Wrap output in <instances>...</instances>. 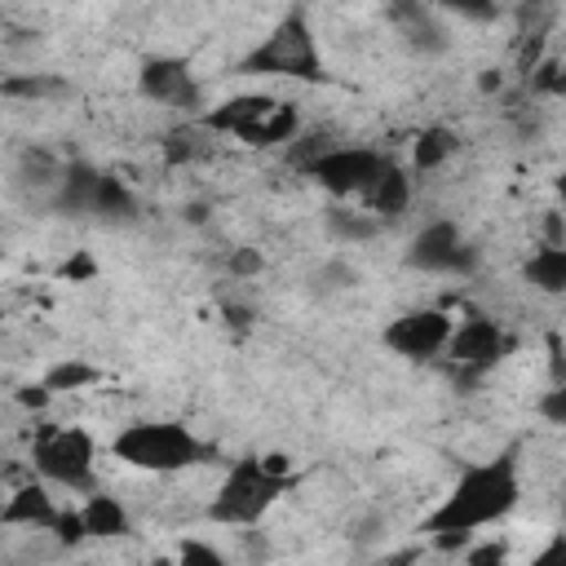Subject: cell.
<instances>
[{
	"instance_id": "obj_1",
	"label": "cell",
	"mask_w": 566,
	"mask_h": 566,
	"mask_svg": "<svg viewBox=\"0 0 566 566\" xmlns=\"http://www.w3.org/2000/svg\"><path fill=\"white\" fill-rule=\"evenodd\" d=\"M522 500V478H517V451H504L495 460L469 464L455 486L447 491V500L424 517L420 531L433 535L438 548H460L469 535H478L482 526L500 522L513 513V504Z\"/></svg>"
},
{
	"instance_id": "obj_2",
	"label": "cell",
	"mask_w": 566,
	"mask_h": 566,
	"mask_svg": "<svg viewBox=\"0 0 566 566\" xmlns=\"http://www.w3.org/2000/svg\"><path fill=\"white\" fill-rule=\"evenodd\" d=\"M292 473H279L265 455H243L226 469L221 486L212 491V504H208V517L217 526H243L252 531L287 491H292Z\"/></svg>"
},
{
	"instance_id": "obj_3",
	"label": "cell",
	"mask_w": 566,
	"mask_h": 566,
	"mask_svg": "<svg viewBox=\"0 0 566 566\" xmlns=\"http://www.w3.org/2000/svg\"><path fill=\"white\" fill-rule=\"evenodd\" d=\"M111 451L142 469V473H181L199 460H208L212 451L177 420H137V424H124L111 442Z\"/></svg>"
},
{
	"instance_id": "obj_4",
	"label": "cell",
	"mask_w": 566,
	"mask_h": 566,
	"mask_svg": "<svg viewBox=\"0 0 566 566\" xmlns=\"http://www.w3.org/2000/svg\"><path fill=\"white\" fill-rule=\"evenodd\" d=\"M239 75H283V80H310L318 84L323 80V57H318V44H314V31H310V18L305 9H292L274 22V31L239 57L234 66Z\"/></svg>"
},
{
	"instance_id": "obj_5",
	"label": "cell",
	"mask_w": 566,
	"mask_h": 566,
	"mask_svg": "<svg viewBox=\"0 0 566 566\" xmlns=\"http://www.w3.org/2000/svg\"><path fill=\"white\" fill-rule=\"evenodd\" d=\"M203 124L208 133H230L248 146H287L301 133V111L270 93H248V97H230L217 111H208Z\"/></svg>"
},
{
	"instance_id": "obj_6",
	"label": "cell",
	"mask_w": 566,
	"mask_h": 566,
	"mask_svg": "<svg viewBox=\"0 0 566 566\" xmlns=\"http://www.w3.org/2000/svg\"><path fill=\"white\" fill-rule=\"evenodd\" d=\"M93 464H97V442L80 424H44L31 442V469L53 486L84 491V495L97 491Z\"/></svg>"
},
{
	"instance_id": "obj_7",
	"label": "cell",
	"mask_w": 566,
	"mask_h": 566,
	"mask_svg": "<svg viewBox=\"0 0 566 566\" xmlns=\"http://www.w3.org/2000/svg\"><path fill=\"white\" fill-rule=\"evenodd\" d=\"M385 168H389V155H380L371 146H327L305 168V177H314L336 199H367Z\"/></svg>"
},
{
	"instance_id": "obj_8",
	"label": "cell",
	"mask_w": 566,
	"mask_h": 566,
	"mask_svg": "<svg viewBox=\"0 0 566 566\" xmlns=\"http://www.w3.org/2000/svg\"><path fill=\"white\" fill-rule=\"evenodd\" d=\"M513 349H517L513 332L500 327V323L486 318V314H469L464 323H455V332H451V340H447V358H451V367H455L460 376H482V371H491L500 358H509Z\"/></svg>"
},
{
	"instance_id": "obj_9",
	"label": "cell",
	"mask_w": 566,
	"mask_h": 566,
	"mask_svg": "<svg viewBox=\"0 0 566 566\" xmlns=\"http://www.w3.org/2000/svg\"><path fill=\"white\" fill-rule=\"evenodd\" d=\"M407 261H411L416 270H424V274H473V270H478V248L464 243V234H460L455 221L438 217V221H429V226L411 239Z\"/></svg>"
},
{
	"instance_id": "obj_10",
	"label": "cell",
	"mask_w": 566,
	"mask_h": 566,
	"mask_svg": "<svg viewBox=\"0 0 566 566\" xmlns=\"http://www.w3.org/2000/svg\"><path fill=\"white\" fill-rule=\"evenodd\" d=\"M451 332H455V318L447 310H407L385 327V345L407 363H429L447 354Z\"/></svg>"
},
{
	"instance_id": "obj_11",
	"label": "cell",
	"mask_w": 566,
	"mask_h": 566,
	"mask_svg": "<svg viewBox=\"0 0 566 566\" xmlns=\"http://www.w3.org/2000/svg\"><path fill=\"white\" fill-rule=\"evenodd\" d=\"M137 88H142V97H150L159 106H172V111L199 106V80L181 57H146L142 75H137Z\"/></svg>"
},
{
	"instance_id": "obj_12",
	"label": "cell",
	"mask_w": 566,
	"mask_h": 566,
	"mask_svg": "<svg viewBox=\"0 0 566 566\" xmlns=\"http://www.w3.org/2000/svg\"><path fill=\"white\" fill-rule=\"evenodd\" d=\"M389 18H394V27L402 31V40H407L416 53H424V57L447 53L451 35H447V27L438 22V13H433L429 0H394V4H389Z\"/></svg>"
},
{
	"instance_id": "obj_13",
	"label": "cell",
	"mask_w": 566,
	"mask_h": 566,
	"mask_svg": "<svg viewBox=\"0 0 566 566\" xmlns=\"http://www.w3.org/2000/svg\"><path fill=\"white\" fill-rule=\"evenodd\" d=\"M57 517H62V509L53 504L44 478H40V482L31 478V482L13 486L9 500H4V509H0V522H4V526H31V531H53Z\"/></svg>"
},
{
	"instance_id": "obj_14",
	"label": "cell",
	"mask_w": 566,
	"mask_h": 566,
	"mask_svg": "<svg viewBox=\"0 0 566 566\" xmlns=\"http://www.w3.org/2000/svg\"><path fill=\"white\" fill-rule=\"evenodd\" d=\"M97 186H102V168L75 159L62 168L57 177V195H53V208L66 212V217H93V203H97Z\"/></svg>"
},
{
	"instance_id": "obj_15",
	"label": "cell",
	"mask_w": 566,
	"mask_h": 566,
	"mask_svg": "<svg viewBox=\"0 0 566 566\" xmlns=\"http://www.w3.org/2000/svg\"><path fill=\"white\" fill-rule=\"evenodd\" d=\"M522 279L544 296H566V243H539L526 256Z\"/></svg>"
},
{
	"instance_id": "obj_16",
	"label": "cell",
	"mask_w": 566,
	"mask_h": 566,
	"mask_svg": "<svg viewBox=\"0 0 566 566\" xmlns=\"http://www.w3.org/2000/svg\"><path fill=\"white\" fill-rule=\"evenodd\" d=\"M80 517H84V526H88V539H124V535L133 531L128 509H124L115 495H106V491H88Z\"/></svg>"
},
{
	"instance_id": "obj_17",
	"label": "cell",
	"mask_w": 566,
	"mask_h": 566,
	"mask_svg": "<svg viewBox=\"0 0 566 566\" xmlns=\"http://www.w3.org/2000/svg\"><path fill=\"white\" fill-rule=\"evenodd\" d=\"M380 221H398L407 208H411V177L389 159V168L380 172V181L371 186V195L363 199Z\"/></svg>"
},
{
	"instance_id": "obj_18",
	"label": "cell",
	"mask_w": 566,
	"mask_h": 566,
	"mask_svg": "<svg viewBox=\"0 0 566 566\" xmlns=\"http://www.w3.org/2000/svg\"><path fill=\"white\" fill-rule=\"evenodd\" d=\"M93 217H97V221H106V226H128V221H137V195L124 186V177L102 172Z\"/></svg>"
},
{
	"instance_id": "obj_19",
	"label": "cell",
	"mask_w": 566,
	"mask_h": 566,
	"mask_svg": "<svg viewBox=\"0 0 566 566\" xmlns=\"http://www.w3.org/2000/svg\"><path fill=\"white\" fill-rule=\"evenodd\" d=\"M380 217L371 208H345V203H332L327 208V234L340 239V243H371L380 234Z\"/></svg>"
},
{
	"instance_id": "obj_20",
	"label": "cell",
	"mask_w": 566,
	"mask_h": 566,
	"mask_svg": "<svg viewBox=\"0 0 566 566\" xmlns=\"http://www.w3.org/2000/svg\"><path fill=\"white\" fill-rule=\"evenodd\" d=\"M455 150H460V133L447 128V124H429V128L416 137V146H411V168H416V172H433V168H442Z\"/></svg>"
},
{
	"instance_id": "obj_21",
	"label": "cell",
	"mask_w": 566,
	"mask_h": 566,
	"mask_svg": "<svg viewBox=\"0 0 566 566\" xmlns=\"http://www.w3.org/2000/svg\"><path fill=\"white\" fill-rule=\"evenodd\" d=\"M0 93L27 97V102H57V97H71V84L62 75H49V71H27V75H4Z\"/></svg>"
},
{
	"instance_id": "obj_22",
	"label": "cell",
	"mask_w": 566,
	"mask_h": 566,
	"mask_svg": "<svg viewBox=\"0 0 566 566\" xmlns=\"http://www.w3.org/2000/svg\"><path fill=\"white\" fill-rule=\"evenodd\" d=\"M97 380H102V371H97L93 363H84V358H66V363H53V367L44 371V385H49L53 394L88 389V385H97Z\"/></svg>"
},
{
	"instance_id": "obj_23",
	"label": "cell",
	"mask_w": 566,
	"mask_h": 566,
	"mask_svg": "<svg viewBox=\"0 0 566 566\" xmlns=\"http://www.w3.org/2000/svg\"><path fill=\"white\" fill-rule=\"evenodd\" d=\"M203 124L199 128H172L168 137H164V159L168 164H195V159H203L208 155V142H203Z\"/></svg>"
},
{
	"instance_id": "obj_24",
	"label": "cell",
	"mask_w": 566,
	"mask_h": 566,
	"mask_svg": "<svg viewBox=\"0 0 566 566\" xmlns=\"http://www.w3.org/2000/svg\"><path fill=\"white\" fill-rule=\"evenodd\" d=\"M438 13L464 18V22H495L500 18V0H429Z\"/></svg>"
},
{
	"instance_id": "obj_25",
	"label": "cell",
	"mask_w": 566,
	"mask_h": 566,
	"mask_svg": "<svg viewBox=\"0 0 566 566\" xmlns=\"http://www.w3.org/2000/svg\"><path fill=\"white\" fill-rule=\"evenodd\" d=\"M526 80H531L535 93H548V97H562L566 102V66L562 62H539Z\"/></svg>"
},
{
	"instance_id": "obj_26",
	"label": "cell",
	"mask_w": 566,
	"mask_h": 566,
	"mask_svg": "<svg viewBox=\"0 0 566 566\" xmlns=\"http://www.w3.org/2000/svg\"><path fill=\"white\" fill-rule=\"evenodd\" d=\"M53 535H57V544H62V548H75V544H84V539H88V526H84L80 509H62V517H57Z\"/></svg>"
},
{
	"instance_id": "obj_27",
	"label": "cell",
	"mask_w": 566,
	"mask_h": 566,
	"mask_svg": "<svg viewBox=\"0 0 566 566\" xmlns=\"http://www.w3.org/2000/svg\"><path fill=\"white\" fill-rule=\"evenodd\" d=\"M177 562H199V566H226V553L212 548V544H199V539H181L177 544Z\"/></svg>"
},
{
	"instance_id": "obj_28",
	"label": "cell",
	"mask_w": 566,
	"mask_h": 566,
	"mask_svg": "<svg viewBox=\"0 0 566 566\" xmlns=\"http://www.w3.org/2000/svg\"><path fill=\"white\" fill-rule=\"evenodd\" d=\"M539 416H544L548 424H566V380H553V389H544Z\"/></svg>"
},
{
	"instance_id": "obj_29",
	"label": "cell",
	"mask_w": 566,
	"mask_h": 566,
	"mask_svg": "<svg viewBox=\"0 0 566 566\" xmlns=\"http://www.w3.org/2000/svg\"><path fill=\"white\" fill-rule=\"evenodd\" d=\"M261 270H265V256H261L256 248H234V252H230V274L252 279V274H261Z\"/></svg>"
},
{
	"instance_id": "obj_30",
	"label": "cell",
	"mask_w": 566,
	"mask_h": 566,
	"mask_svg": "<svg viewBox=\"0 0 566 566\" xmlns=\"http://www.w3.org/2000/svg\"><path fill=\"white\" fill-rule=\"evenodd\" d=\"M323 287H349V283H358V274L349 270V265H340V261H332V265H323Z\"/></svg>"
},
{
	"instance_id": "obj_31",
	"label": "cell",
	"mask_w": 566,
	"mask_h": 566,
	"mask_svg": "<svg viewBox=\"0 0 566 566\" xmlns=\"http://www.w3.org/2000/svg\"><path fill=\"white\" fill-rule=\"evenodd\" d=\"M93 274H97V265H93V256H84V252H80L75 261H66V265H62V279H71V283L93 279Z\"/></svg>"
},
{
	"instance_id": "obj_32",
	"label": "cell",
	"mask_w": 566,
	"mask_h": 566,
	"mask_svg": "<svg viewBox=\"0 0 566 566\" xmlns=\"http://www.w3.org/2000/svg\"><path fill=\"white\" fill-rule=\"evenodd\" d=\"M49 398H53V389H49L44 380H40V385H27V389H18V402H22V407H44Z\"/></svg>"
},
{
	"instance_id": "obj_33",
	"label": "cell",
	"mask_w": 566,
	"mask_h": 566,
	"mask_svg": "<svg viewBox=\"0 0 566 566\" xmlns=\"http://www.w3.org/2000/svg\"><path fill=\"white\" fill-rule=\"evenodd\" d=\"M553 562H566V539H553V544L535 557V566H553Z\"/></svg>"
},
{
	"instance_id": "obj_34",
	"label": "cell",
	"mask_w": 566,
	"mask_h": 566,
	"mask_svg": "<svg viewBox=\"0 0 566 566\" xmlns=\"http://www.w3.org/2000/svg\"><path fill=\"white\" fill-rule=\"evenodd\" d=\"M464 557H469V562H500L504 548H500V544H482V548H469Z\"/></svg>"
},
{
	"instance_id": "obj_35",
	"label": "cell",
	"mask_w": 566,
	"mask_h": 566,
	"mask_svg": "<svg viewBox=\"0 0 566 566\" xmlns=\"http://www.w3.org/2000/svg\"><path fill=\"white\" fill-rule=\"evenodd\" d=\"M557 195L566 199V168H562V177H557Z\"/></svg>"
}]
</instances>
